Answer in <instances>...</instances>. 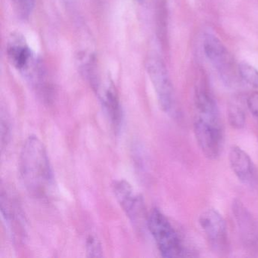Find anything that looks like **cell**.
Here are the masks:
<instances>
[{"label":"cell","mask_w":258,"mask_h":258,"mask_svg":"<svg viewBox=\"0 0 258 258\" xmlns=\"http://www.w3.org/2000/svg\"><path fill=\"white\" fill-rule=\"evenodd\" d=\"M19 174L27 191L37 199H48L54 188V175L44 144L30 136L21 151Z\"/></svg>","instance_id":"6da1fadb"},{"label":"cell","mask_w":258,"mask_h":258,"mask_svg":"<svg viewBox=\"0 0 258 258\" xmlns=\"http://www.w3.org/2000/svg\"><path fill=\"white\" fill-rule=\"evenodd\" d=\"M196 141L208 159H217L221 153L223 130L219 109L197 111L194 120Z\"/></svg>","instance_id":"7a4b0ae2"},{"label":"cell","mask_w":258,"mask_h":258,"mask_svg":"<svg viewBox=\"0 0 258 258\" xmlns=\"http://www.w3.org/2000/svg\"><path fill=\"white\" fill-rule=\"evenodd\" d=\"M147 226L160 253L164 257L183 256L184 247L176 231L168 219L158 209H153L148 216Z\"/></svg>","instance_id":"3957f363"},{"label":"cell","mask_w":258,"mask_h":258,"mask_svg":"<svg viewBox=\"0 0 258 258\" xmlns=\"http://www.w3.org/2000/svg\"><path fill=\"white\" fill-rule=\"evenodd\" d=\"M98 70L88 81L97 95L111 124L115 129H118L121 123L122 111L117 90L111 78L108 76L102 77Z\"/></svg>","instance_id":"277c9868"},{"label":"cell","mask_w":258,"mask_h":258,"mask_svg":"<svg viewBox=\"0 0 258 258\" xmlns=\"http://www.w3.org/2000/svg\"><path fill=\"white\" fill-rule=\"evenodd\" d=\"M148 75L152 81L158 97V102L163 111L170 112L173 108V90L162 60L157 56H150L146 62Z\"/></svg>","instance_id":"5b68a950"},{"label":"cell","mask_w":258,"mask_h":258,"mask_svg":"<svg viewBox=\"0 0 258 258\" xmlns=\"http://www.w3.org/2000/svg\"><path fill=\"white\" fill-rule=\"evenodd\" d=\"M7 55L12 66L26 78L39 62L25 37L19 33L12 34L9 37Z\"/></svg>","instance_id":"8992f818"},{"label":"cell","mask_w":258,"mask_h":258,"mask_svg":"<svg viewBox=\"0 0 258 258\" xmlns=\"http://www.w3.org/2000/svg\"><path fill=\"white\" fill-rule=\"evenodd\" d=\"M199 222L214 250H224L227 246V227L220 213L214 209L206 210L199 216Z\"/></svg>","instance_id":"52a82bcc"},{"label":"cell","mask_w":258,"mask_h":258,"mask_svg":"<svg viewBox=\"0 0 258 258\" xmlns=\"http://www.w3.org/2000/svg\"><path fill=\"white\" fill-rule=\"evenodd\" d=\"M204 50L208 59L226 81L230 80L234 72V62L224 45L215 36L207 34L204 39Z\"/></svg>","instance_id":"ba28073f"},{"label":"cell","mask_w":258,"mask_h":258,"mask_svg":"<svg viewBox=\"0 0 258 258\" xmlns=\"http://www.w3.org/2000/svg\"><path fill=\"white\" fill-rule=\"evenodd\" d=\"M232 213L244 245L250 250H258V226L253 216L239 200L232 204Z\"/></svg>","instance_id":"9c48e42d"},{"label":"cell","mask_w":258,"mask_h":258,"mask_svg":"<svg viewBox=\"0 0 258 258\" xmlns=\"http://www.w3.org/2000/svg\"><path fill=\"white\" fill-rule=\"evenodd\" d=\"M113 191L117 202L133 222L139 223L143 219V203L141 198L134 192L129 182L125 180L115 181Z\"/></svg>","instance_id":"30bf717a"},{"label":"cell","mask_w":258,"mask_h":258,"mask_svg":"<svg viewBox=\"0 0 258 258\" xmlns=\"http://www.w3.org/2000/svg\"><path fill=\"white\" fill-rule=\"evenodd\" d=\"M11 195L4 191H1V212L9 229L13 235L20 238L24 234V220L17 202Z\"/></svg>","instance_id":"8fae6325"},{"label":"cell","mask_w":258,"mask_h":258,"mask_svg":"<svg viewBox=\"0 0 258 258\" xmlns=\"http://www.w3.org/2000/svg\"><path fill=\"white\" fill-rule=\"evenodd\" d=\"M229 164L238 179L244 184L252 183L254 180V167L249 155L239 147L234 146L229 155Z\"/></svg>","instance_id":"7c38bea8"},{"label":"cell","mask_w":258,"mask_h":258,"mask_svg":"<svg viewBox=\"0 0 258 258\" xmlns=\"http://www.w3.org/2000/svg\"><path fill=\"white\" fill-rule=\"evenodd\" d=\"M238 72L243 81L247 84L258 88V71L248 63L241 62L238 66Z\"/></svg>","instance_id":"4fadbf2b"},{"label":"cell","mask_w":258,"mask_h":258,"mask_svg":"<svg viewBox=\"0 0 258 258\" xmlns=\"http://www.w3.org/2000/svg\"><path fill=\"white\" fill-rule=\"evenodd\" d=\"M228 119L229 123L235 129H241L245 125V114L241 107L235 104L229 105L228 108Z\"/></svg>","instance_id":"5bb4252c"},{"label":"cell","mask_w":258,"mask_h":258,"mask_svg":"<svg viewBox=\"0 0 258 258\" xmlns=\"http://www.w3.org/2000/svg\"><path fill=\"white\" fill-rule=\"evenodd\" d=\"M16 14L22 19H28L34 10L35 0H12Z\"/></svg>","instance_id":"9a60e30c"},{"label":"cell","mask_w":258,"mask_h":258,"mask_svg":"<svg viewBox=\"0 0 258 258\" xmlns=\"http://www.w3.org/2000/svg\"><path fill=\"white\" fill-rule=\"evenodd\" d=\"M87 253H90V256H101L102 253L100 244L98 242L95 237L90 236L87 239Z\"/></svg>","instance_id":"2e32d148"},{"label":"cell","mask_w":258,"mask_h":258,"mask_svg":"<svg viewBox=\"0 0 258 258\" xmlns=\"http://www.w3.org/2000/svg\"><path fill=\"white\" fill-rule=\"evenodd\" d=\"M1 137H2V148L4 149L5 144L9 142V139L10 138V124L9 123L8 119L4 118V116L2 114L1 117Z\"/></svg>","instance_id":"e0dca14e"},{"label":"cell","mask_w":258,"mask_h":258,"mask_svg":"<svg viewBox=\"0 0 258 258\" xmlns=\"http://www.w3.org/2000/svg\"><path fill=\"white\" fill-rule=\"evenodd\" d=\"M247 105L250 112L258 118V92H254L249 96Z\"/></svg>","instance_id":"ac0fdd59"},{"label":"cell","mask_w":258,"mask_h":258,"mask_svg":"<svg viewBox=\"0 0 258 258\" xmlns=\"http://www.w3.org/2000/svg\"><path fill=\"white\" fill-rule=\"evenodd\" d=\"M138 2H143V1H144V0H137Z\"/></svg>","instance_id":"d6986e66"}]
</instances>
